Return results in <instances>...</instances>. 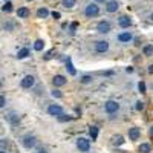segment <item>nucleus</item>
Instances as JSON below:
<instances>
[{
    "instance_id": "f257e3e1",
    "label": "nucleus",
    "mask_w": 153,
    "mask_h": 153,
    "mask_svg": "<svg viewBox=\"0 0 153 153\" xmlns=\"http://www.w3.org/2000/svg\"><path fill=\"white\" fill-rule=\"evenodd\" d=\"M84 16L89 17V19H94V17L100 16V6H98V3H95V2L87 3L86 8H84Z\"/></svg>"
},
{
    "instance_id": "f03ea898",
    "label": "nucleus",
    "mask_w": 153,
    "mask_h": 153,
    "mask_svg": "<svg viewBox=\"0 0 153 153\" xmlns=\"http://www.w3.org/2000/svg\"><path fill=\"white\" fill-rule=\"evenodd\" d=\"M104 110L109 115L117 113L120 110V103H118V101H115V100H109V101H106V104H104Z\"/></svg>"
},
{
    "instance_id": "7ed1b4c3",
    "label": "nucleus",
    "mask_w": 153,
    "mask_h": 153,
    "mask_svg": "<svg viewBox=\"0 0 153 153\" xmlns=\"http://www.w3.org/2000/svg\"><path fill=\"white\" fill-rule=\"evenodd\" d=\"M76 149L83 153H87L91 150V141H89L87 138H78L76 139Z\"/></svg>"
},
{
    "instance_id": "20e7f679",
    "label": "nucleus",
    "mask_w": 153,
    "mask_h": 153,
    "mask_svg": "<svg viewBox=\"0 0 153 153\" xmlns=\"http://www.w3.org/2000/svg\"><path fill=\"white\" fill-rule=\"evenodd\" d=\"M97 31H98L100 34H109V32L112 31V25H110L107 20H101V22H98V25H97Z\"/></svg>"
},
{
    "instance_id": "39448f33",
    "label": "nucleus",
    "mask_w": 153,
    "mask_h": 153,
    "mask_svg": "<svg viewBox=\"0 0 153 153\" xmlns=\"http://www.w3.org/2000/svg\"><path fill=\"white\" fill-rule=\"evenodd\" d=\"M48 113L51 115V117H60V115L65 113V110H63V107L60 104H49Z\"/></svg>"
},
{
    "instance_id": "423d86ee",
    "label": "nucleus",
    "mask_w": 153,
    "mask_h": 153,
    "mask_svg": "<svg viewBox=\"0 0 153 153\" xmlns=\"http://www.w3.org/2000/svg\"><path fill=\"white\" fill-rule=\"evenodd\" d=\"M107 51H109V42H106V40H100V42L95 43V52H98V54H104V52H107Z\"/></svg>"
},
{
    "instance_id": "0eeeda50",
    "label": "nucleus",
    "mask_w": 153,
    "mask_h": 153,
    "mask_svg": "<svg viewBox=\"0 0 153 153\" xmlns=\"http://www.w3.org/2000/svg\"><path fill=\"white\" fill-rule=\"evenodd\" d=\"M22 143H23V147L32 149V147H35V144H37V139H35V136H32V135H26V136H23Z\"/></svg>"
},
{
    "instance_id": "6e6552de",
    "label": "nucleus",
    "mask_w": 153,
    "mask_h": 153,
    "mask_svg": "<svg viewBox=\"0 0 153 153\" xmlns=\"http://www.w3.org/2000/svg\"><path fill=\"white\" fill-rule=\"evenodd\" d=\"M120 8V3H118V0H107L106 2V11L110 12V14H113V12H117Z\"/></svg>"
},
{
    "instance_id": "1a4fd4ad",
    "label": "nucleus",
    "mask_w": 153,
    "mask_h": 153,
    "mask_svg": "<svg viewBox=\"0 0 153 153\" xmlns=\"http://www.w3.org/2000/svg\"><path fill=\"white\" fill-rule=\"evenodd\" d=\"M20 84H22L23 89H31V87L35 84V78H34L32 75H26V76H25V78L22 80Z\"/></svg>"
},
{
    "instance_id": "9d476101",
    "label": "nucleus",
    "mask_w": 153,
    "mask_h": 153,
    "mask_svg": "<svg viewBox=\"0 0 153 153\" xmlns=\"http://www.w3.org/2000/svg\"><path fill=\"white\" fill-rule=\"evenodd\" d=\"M118 25H120L123 29H127V28L132 26V19L127 17V16H121V17L118 19Z\"/></svg>"
},
{
    "instance_id": "9b49d317",
    "label": "nucleus",
    "mask_w": 153,
    "mask_h": 153,
    "mask_svg": "<svg viewBox=\"0 0 153 153\" xmlns=\"http://www.w3.org/2000/svg\"><path fill=\"white\" fill-rule=\"evenodd\" d=\"M66 83H68V80H66L65 75H55L54 78H52V84L55 87H61V86H65Z\"/></svg>"
},
{
    "instance_id": "f8f14e48",
    "label": "nucleus",
    "mask_w": 153,
    "mask_h": 153,
    "mask_svg": "<svg viewBox=\"0 0 153 153\" xmlns=\"http://www.w3.org/2000/svg\"><path fill=\"white\" fill-rule=\"evenodd\" d=\"M132 38H133V35H132V32H129V31H124V32H121V34L118 35V40H120L121 43H129V42H132Z\"/></svg>"
},
{
    "instance_id": "ddd939ff",
    "label": "nucleus",
    "mask_w": 153,
    "mask_h": 153,
    "mask_svg": "<svg viewBox=\"0 0 153 153\" xmlns=\"http://www.w3.org/2000/svg\"><path fill=\"white\" fill-rule=\"evenodd\" d=\"M139 136H141V130H139L138 127H132V129H129V138L132 139V141H138Z\"/></svg>"
},
{
    "instance_id": "4468645a",
    "label": "nucleus",
    "mask_w": 153,
    "mask_h": 153,
    "mask_svg": "<svg viewBox=\"0 0 153 153\" xmlns=\"http://www.w3.org/2000/svg\"><path fill=\"white\" fill-rule=\"evenodd\" d=\"M48 16H49V9L46 6H42V8L37 9V17L38 19H46Z\"/></svg>"
},
{
    "instance_id": "2eb2a0df",
    "label": "nucleus",
    "mask_w": 153,
    "mask_h": 153,
    "mask_svg": "<svg viewBox=\"0 0 153 153\" xmlns=\"http://www.w3.org/2000/svg\"><path fill=\"white\" fill-rule=\"evenodd\" d=\"M28 16H29V9H28V8L22 6V8L17 9V17H19V19H26Z\"/></svg>"
},
{
    "instance_id": "dca6fc26",
    "label": "nucleus",
    "mask_w": 153,
    "mask_h": 153,
    "mask_svg": "<svg viewBox=\"0 0 153 153\" xmlns=\"http://www.w3.org/2000/svg\"><path fill=\"white\" fill-rule=\"evenodd\" d=\"M28 55H29V49H28V48H23V49H20V51H19L17 58H19V60H23V58H26Z\"/></svg>"
},
{
    "instance_id": "f3484780",
    "label": "nucleus",
    "mask_w": 153,
    "mask_h": 153,
    "mask_svg": "<svg viewBox=\"0 0 153 153\" xmlns=\"http://www.w3.org/2000/svg\"><path fill=\"white\" fill-rule=\"evenodd\" d=\"M8 120H9V123H11V124H19V123H20V117H19L17 113H14V112L9 113Z\"/></svg>"
},
{
    "instance_id": "a211bd4d",
    "label": "nucleus",
    "mask_w": 153,
    "mask_h": 153,
    "mask_svg": "<svg viewBox=\"0 0 153 153\" xmlns=\"http://www.w3.org/2000/svg\"><path fill=\"white\" fill-rule=\"evenodd\" d=\"M138 150L141 152V153H150V152H152V146L147 144V143H143L141 146L138 147Z\"/></svg>"
},
{
    "instance_id": "6ab92c4d",
    "label": "nucleus",
    "mask_w": 153,
    "mask_h": 153,
    "mask_svg": "<svg viewBox=\"0 0 153 153\" xmlns=\"http://www.w3.org/2000/svg\"><path fill=\"white\" fill-rule=\"evenodd\" d=\"M112 143H113V146H123L124 144V138L121 135H117V136L112 138Z\"/></svg>"
},
{
    "instance_id": "aec40b11",
    "label": "nucleus",
    "mask_w": 153,
    "mask_h": 153,
    "mask_svg": "<svg viewBox=\"0 0 153 153\" xmlns=\"http://www.w3.org/2000/svg\"><path fill=\"white\" fill-rule=\"evenodd\" d=\"M45 49V42L43 40H37L34 43V51H37V52H40V51Z\"/></svg>"
},
{
    "instance_id": "412c9836",
    "label": "nucleus",
    "mask_w": 153,
    "mask_h": 153,
    "mask_svg": "<svg viewBox=\"0 0 153 153\" xmlns=\"http://www.w3.org/2000/svg\"><path fill=\"white\" fill-rule=\"evenodd\" d=\"M92 75H89V74H86V75H83L81 78H80V83L81 84H89V83H92Z\"/></svg>"
},
{
    "instance_id": "4be33fe9",
    "label": "nucleus",
    "mask_w": 153,
    "mask_h": 153,
    "mask_svg": "<svg viewBox=\"0 0 153 153\" xmlns=\"http://www.w3.org/2000/svg\"><path fill=\"white\" fill-rule=\"evenodd\" d=\"M143 52H144V55H146V57L153 55V45H146V46H144V49H143Z\"/></svg>"
},
{
    "instance_id": "5701e85b",
    "label": "nucleus",
    "mask_w": 153,
    "mask_h": 153,
    "mask_svg": "<svg viewBox=\"0 0 153 153\" xmlns=\"http://www.w3.org/2000/svg\"><path fill=\"white\" fill-rule=\"evenodd\" d=\"M89 135H91V138L94 139V141H95V139L98 138V127H95V126H92L91 127V129H89Z\"/></svg>"
},
{
    "instance_id": "b1692460",
    "label": "nucleus",
    "mask_w": 153,
    "mask_h": 153,
    "mask_svg": "<svg viewBox=\"0 0 153 153\" xmlns=\"http://www.w3.org/2000/svg\"><path fill=\"white\" fill-rule=\"evenodd\" d=\"M61 5L65 8H74L76 5V0H61Z\"/></svg>"
},
{
    "instance_id": "393cba45",
    "label": "nucleus",
    "mask_w": 153,
    "mask_h": 153,
    "mask_svg": "<svg viewBox=\"0 0 153 153\" xmlns=\"http://www.w3.org/2000/svg\"><path fill=\"white\" fill-rule=\"evenodd\" d=\"M66 69L69 71V74H71V75H76V71H75V68H74V65H72L71 58H68V63H66Z\"/></svg>"
},
{
    "instance_id": "a878e982",
    "label": "nucleus",
    "mask_w": 153,
    "mask_h": 153,
    "mask_svg": "<svg viewBox=\"0 0 153 153\" xmlns=\"http://www.w3.org/2000/svg\"><path fill=\"white\" fill-rule=\"evenodd\" d=\"M2 9H3L5 12H11V11H12V3H11V2H6V3L2 6Z\"/></svg>"
},
{
    "instance_id": "bb28decb",
    "label": "nucleus",
    "mask_w": 153,
    "mask_h": 153,
    "mask_svg": "<svg viewBox=\"0 0 153 153\" xmlns=\"http://www.w3.org/2000/svg\"><path fill=\"white\" fill-rule=\"evenodd\" d=\"M138 89H139V92H141V94H146V83L144 81H139Z\"/></svg>"
},
{
    "instance_id": "cd10ccee",
    "label": "nucleus",
    "mask_w": 153,
    "mask_h": 153,
    "mask_svg": "<svg viewBox=\"0 0 153 153\" xmlns=\"http://www.w3.org/2000/svg\"><path fill=\"white\" fill-rule=\"evenodd\" d=\"M52 97H54V98H61L63 94H61L60 91H52Z\"/></svg>"
},
{
    "instance_id": "c85d7f7f",
    "label": "nucleus",
    "mask_w": 153,
    "mask_h": 153,
    "mask_svg": "<svg viewBox=\"0 0 153 153\" xmlns=\"http://www.w3.org/2000/svg\"><path fill=\"white\" fill-rule=\"evenodd\" d=\"M136 110H144V103L138 101V103H136Z\"/></svg>"
},
{
    "instance_id": "c756f323",
    "label": "nucleus",
    "mask_w": 153,
    "mask_h": 153,
    "mask_svg": "<svg viewBox=\"0 0 153 153\" xmlns=\"http://www.w3.org/2000/svg\"><path fill=\"white\" fill-rule=\"evenodd\" d=\"M5 106V97L3 95H0V109H2Z\"/></svg>"
},
{
    "instance_id": "7c9ffc66",
    "label": "nucleus",
    "mask_w": 153,
    "mask_h": 153,
    "mask_svg": "<svg viewBox=\"0 0 153 153\" xmlns=\"http://www.w3.org/2000/svg\"><path fill=\"white\" fill-rule=\"evenodd\" d=\"M52 17H54L55 20H58V19H60L61 16H60V12H55V11H54V12H52Z\"/></svg>"
},
{
    "instance_id": "2f4dec72",
    "label": "nucleus",
    "mask_w": 153,
    "mask_h": 153,
    "mask_svg": "<svg viewBox=\"0 0 153 153\" xmlns=\"http://www.w3.org/2000/svg\"><path fill=\"white\" fill-rule=\"evenodd\" d=\"M75 29H76V23H72L71 25V32H75Z\"/></svg>"
},
{
    "instance_id": "473e14b6",
    "label": "nucleus",
    "mask_w": 153,
    "mask_h": 153,
    "mask_svg": "<svg viewBox=\"0 0 153 153\" xmlns=\"http://www.w3.org/2000/svg\"><path fill=\"white\" fill-rule=\"evenodd\" d=\"M149 133H150V136H152V138H153V126H152V127H150V130H149Z\"/></svg>"
},
{
    "instance_id": "72a5a7b5",
    "label": "nucleus",
    "mask_w": 153,
    "mask_h": 153,
    "mask_svg": "<svg viewBox=\"0 0 153 153\" xmlns=\"http://www.w3.org/2000/svg\"><path fill=\"white\" fill-rule=\"evenodd\" d=\"M104 2H107V0H95V3H104Z\"/></svg>"
},
{
    "instance_id": "f704fd0d",
    "label": "nucleus",
    "mask_w": 153,
    "mask_h": 153,
    "mask_svg": "<svg viewBox=\"0 0 153 153\" xmlns=\"http://www.w3.org/2000/svg\"><path fill=\"white\" fill-rule=\"evenodd\" d=\"M149 72H150V74H153V65H150V66H149Z\"/></svg>"
},
{
    "instance_id": "c9c22d12",
    "label": "nucleus",
    "mask_w": 153,
    "mask_h": 153,
    "mask_svg": "<svg viewBox=\"0 0 153 153\" xmlns=\"http://www.w3.org/2000/svg\"><path fill=\"white\" fill-rule=\"evenodd\" d=\"M37 153H48L46 150H40V152H37Z\"/></svg>"
},
{
    "instance_id": "e433bc0d",
    "label": "nucleus",
    "mask_w": 153,
    "mask_h": 153,
    "mask_svg": "<svg viewBox=\"0 0 153 153\" xmlns=\"http://www.w3.org/2000/svg\"><path fill=\"white\" fill-rule=\"evenodd\" d=\"M150 20L153 22V12H152V14H150Z\"/></svg>"
},
{
    "instance_id": "4c0bfd02",
    "label": "nucleus",
    "mask_w": 153,
    "mask_h": 153,
    "mask_svg": "<svg viewBox=\"0 0 153 153\" xmlns=\"http://www.w3.org/2000/svg\"><path fill=\"white\" fill-rule=\"evenodd\" d=\"M0 153H6V152H3V150H0Z\"/></svg>"
},
{
    "instance_id": "58836bf2",
    "label": "nucleus",
    "mask_w": 153,
    "mask_h": 153,
    "mask_svg": "<svg viewBox=\"0 0 153 153\" xmlns=\"http://www.w3.org/2000/svg\"><path fill=\"white\" fill-rule=\"evenodd\" d=\"M28 2H34V0H28Z\"/></svg>"
}]
</instances>
